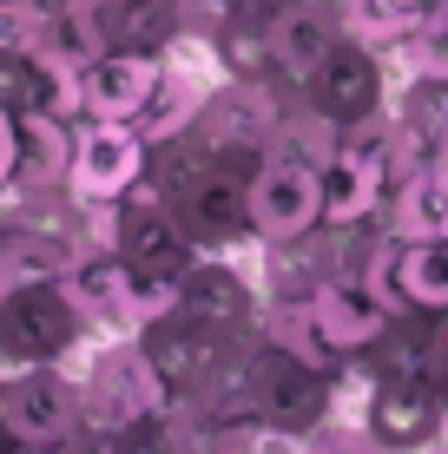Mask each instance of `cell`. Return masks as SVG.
Returning <instances> with one entry per match:
<instances>
[{
  "label": "cell",
  "mask_w": 448,
  "mask_h": 454,
  "mask_svg": "<svg viewBox=\"0 0 448 454\" xmlns=\"http://www.w3.org/2000/svg\"><path fill=\"white\" fill-rule=\"evenodd\" d=\"M27 86H34V53L0 46V113H27Z\"/></svg>",
  "instance_id": "603a6c76"
},
{
  "label": "cell",
  "mask_w": 448,
  "mask_h": 454,
  "mask_svg": "<svg viewBox=\"0 0 448 454\" xmlns=\"http://www.w3.org/2000/svg\"><path fill=\"white\" fill-rule=\"evenodd\" d=\"M415 80H448V27H422L415 40H403Z\"/></svg>",
  "instance_id": "7402d4cb"
},
{
  "label": "cell",
  "mask_w": 448,
  "mask_h": 454,
  "mask_svg": "<svg viewBox=\"0 0 448 454\" xmlns=\"http://www.w3.org/2000/svg\"><path fill=\"white\" fill-rule=\"evenodd\" d=\"M422 27H448V0H422Z\"/></svg>",
  "instance_id": "4316f807"
},
{
  "label": "cell",
  "mask_w": 448,
  "mask_h": 454,
  "mask_svg": "<svg viewBox=\"0 0 448 454\" xmlns=\"http://www.w3.org/2000/svg\"><path fill=\"white\" fill-rule=\"evenodd\" d=\"M251 231L257 244H297L323 231V165L297 152H264L251 171Z\"/></svg>",
  "instance_id": "3957f363"
},
{
  "label": "cell",
  "mask_w": 448,
  "mask_h": 454,
  "mask_svg": "<svg viewBox=\"0 0 448 454\" xmlns=\"http://www.w3.org/2000/svg\"><path fill=\"white\" fill-rule=\"evenodd\" d=\"M428 382H436V395L448 402V309L436 317V330H428Z\"/></svg>",
  "instance_id": "484cf974"
},
{
  "label": "cell",
  "mask_w": 448,
  "mask_h": 454,
  "mask_svg": "<svg viewBox=\"0 0 448 454\" xmlns=\"http://www.w3.org/2000/svg\"><path fill=\"white\" fill-rule=\"evenodd\" d=\"M138 336V349L152 356V369H159V382L172 388V402H192V395H205V382L224 369V356H231V336L218 330H205V323H192V317H159V323H145V330H132Z\"/></svg>",
  "instance_id": "ba28073f"
},
{
  "label": "cell",
  "mask_w": 448,
  "mask_h": 454,
  "mask_svg": "<svg viewBox=\"0 0 448 454\" xmlns=\"http://www.w3.org/2000/svg\"><path fill=\"white\" fill-rule=\"evenodd\" d=\"M119 454H178L172 415H159V421H138L132 434H119Z\"/></svg>",
  "instance_id": "cb8c5ba5"
},
{
  "label": "cell",
  "mask_w": 448,
  "mask_h": 454,
  "mask_svg": "<svg viewBox=\"0 0 448 454\" xmlns=\"http://www.w3.org/2000/svg\"><path fill=\"white\" fill-rule=\"evenodd\" d=\"M442 415H448V402H442Z\"/></svg>",
  "instance_id": "f1b7e54d"
},
{
  "label": "cell",
  "mask_w": 448,
  "mask_h": 454,
  "mask_svg": "<svg viewBox=\"0 0 448 454\" xmlns=\"http://www.w3.org/2000/svg\"><path fill=\"white\" fill-rule=\"evenodd\" d=\"M92 323L73 309L67 284H13L0 290V369L20 375V369H53L73 363V349L86 342Z\"/></svg>",
  "instance_id": "6da1fadb"
},
{
  "label": "cell",
  "mask_w": 448,
  "mask_h": 454,
  "mask_svg": "<svg viewBox=\"0 0 448 454\" xmlns=\"http://www.w3.org/2000/svg\"><path fill=\"white\" fill-rule=\"evenodd\" d=\"M303 309H310V323H317L323 349H330L336 363H363V356L382 342V330L396 323V309L382 303V296L369 290L357 270H330Z\"/></svg>",
  "instance_id": "52a82bcc"
},
{
  "label": "cell",
  "mask_w": 448,
  "mask_h": 454,
  "mask_svg": "<svg viewBox=\"0 0 448 454\" xmlns=\"http://www.w3.org/2000/svg\"><path fill=\"white\" fill-rule=\"evenodd\" d=\"M20 178V113H0V198Z\"/></svg>",
  "instance_id": "d4e9b609"
},
{
  "label": "cell",
  "mask_w": 448,
  "mask_h": 454,
  "mask_svg": "<svg viewBox=\"0 0 448 454\" xmlns=\"http://www.w3.org/2000/svg\"><path fill=\"white\" fill-rule=\"evenodd\" d=\"M67 296H73V309L92 323V330H119V336H132V263L119 257L113 244H86V250H73V263H67Z\"/></svg>",
  "instance_id": "5bb4252c"
},
{
  "label": "cell",
  "mask_w": 448,
  "mask_h": 454,
  "mask_svg": "<svg viewBox=\"0 0 448 454\" xmlns=\"http://www.w3.org/2000/svg\"><path fill=\"white\" fill-rule=\"evenodd\" d=\"M80 428H86V395L67 363L13 375V442L20 448H59Z\"/></svg>",
  "instance_id": "9c48e42d"
},
{
  "label": "cell",
  "mask_w": 448,
  "mask_h": 454,
  "mask_svg": "<svg viewBox=\"0 0 448 454\" xmlns=\"http://www.w3.org/2000/svg\"><path fill=\"white\" fill-rule=\"evenodd\" d=\"M165 53H138V46H106L99 59L80 73V113L86 119H126L138 125V113L152 106V92L165 86Z\"/></svg>",
  "instance_id": "30bf717a"
},
{
  "label": "cell",
  "mask_w": 448,
  "mask_h": 454,
  "mask_svg": "<svg viewBox=\"0 0 448 454\" xmlns=\"http://www.w3.org/2000/svg\"><path fill=\"white\" fill-rule=\"evenodd\" d=\"M73 119L59 113H40V106H27L20 113V178H13V192L20 198H53L73 184Z\"/></svg>",
  "instance_id": "2e32d148"
},
{
  "label": "cell",
  "mask_w": 448,
  "mask_h": 454,
  "mask_svg": "<svg viewBox=\"0 0 448 454\" xmlns=\"http://www.w3.org/2000/svg\"><path fill=\"white\" fill-rule=\"evenodd\" d=\"M396 284H403L409 309L442 317V309H448V238H436V244H396Z\"/></svg>",
  "instance_id": "ffe728a7"
},
{
  "label": "cell",
  "mask_w": 448,
  "mask_h": 454,
  "mask_svg": "<svg viewBox=\"0 0 448 454\" xmlns=\"http://www.w3.org/2000/svg\"><path fill=\"white\" fill-rule=\"evenodd\" d=\"M422 454H448V434H442V442H436V448H422Z\"/></svg>",
  "instance_id": "83f0119b"
},
{
  "label": "cell",
  "mask_w": 448,
  "mask_h": 454,
  "mask_svg": "<svg viewBox=\"0 0 448 454\" xmlns=\"http://www.w3.org/2000/svg\"><path fill=\"white\" fill-rule=\"evenodd\" d=\"M152 178V138L126 119H86L73 138V198L86 205H119Z\"/></svg>",
  "instance_id": "5b68a950"
},
{
  "label": "cell",
  "mask_w": 448,
  "mask_h": 454,
  "mask_svg": "<svg viewBox=\"0 0 448 454\" xmlns=\"http://www.w3.org/2000/svg\"><path fill=\"white\" fill-rule=\"evenodd\" d=\"M80 395H86V428H99V434H132L138 421L172 415V388L159 382L138 336L92 349V363L80 369Z\"/></svg>",
  "instance_id": "7a4b0ae2"
},
{
  "label": "cell",
  "mask_w": 448,
  "mask_h": 454,
  "mask_svg": "<svg viewBox=\"0 0 448 454\" xmlns=\"http://www.w3.org/2000/svg\"><path fill=\"white\" fill-rule=\"evenodd\" d=\"M106 27V46H138V53H165L185 34V7L178 0H92Z\"/></svg>",
  "instance_id": "ac0fdd59"
},
{
  "label": "cell",
  "mask_w": 448,
  "mask_h": 454,
  "mask_svg": "<svg viewBox=\"0 0 448 454\" xmlns=\"http://www.w3.org/2000/svg\"><path fill=\"white\" fill-rule=\"evenodd\" d=\"M264 40H271V67L277 80L290 86H310L317 67L343 46V13L330 0H284V7L264 20Z\"/></svg>",
  "instance_id": "8fae6325"
},
{
  "label": "cell",
  "mask_w": 448,
  "mask_h": 454,
  "mask_svg": "<svg viewBox=\"0 0 448 454\" xmlns=\"http://www.w3.org/2000/svg\"><path fill=\"white\" fill-rule=\"evenodd\" d=\"M382 192H389L382 159L336 138L330 165H323V231H363L369 217L382 211Z\"/></svg>",
  "instance_id": "9a60e30c"
},
{
  "label": "cell",
  "mask_w": 448,
  "mask_h": 454,
  "mask_svg": "<svg viewBox=\"0 0 448 454\" xmlns=\"http://www.w3.org/2000/svg\"><path fill=\"white\" fill-rule=\"evenodd\" d=\"M205 99H211V86H198V80H185V73H165V86L152 92V106L138 113V132L159 145V138H178V132H192L198 113H205Z\"/></svg>",
  "instance_id": "44dd1931"
},
{
  "label": "cell",
  "mask_w": 448,
  "mask_h": 454,
  "mask_svg": "<svg viewBox=\"0 0 448 454\" xmlns=\"http://www.w3.org/2000/svg\"><path fill=\"white\" fill-rule=\"evenodd\" d=\"M178 317H192V323H205V330H218V336H231V342H244V336H257V323H264V296H257L251 277L231 270V263L198 257L192 270H185Z\"/></svg>",
  "instance_id": "4fadbf2b"
},
{
  "label": "cell",
  "mask_w": 448,
  "mask_h": 454,
  "mask_svg": "<svg viewBox=\"0 0 448 454\" xmlns=\"http://www.w3.org/2000/svg\"><path fill=\"white\" fill-rule=\"evenodd\" d=\"M382 231H389L396 244H436V238H448V159L409 171V178L396 184L389 211H382Z\"/></svg>",
  "instance_id": "e0dca14e"
},
{
  "label": "cell",
  "mask_w": 448,
  "mask_h": 454,
  "mask_svg": "<svg viewBox=\"0 0 448 454\" xmlns=\"http://www.w3.org/2000/svg\"><path fill=\"white\" fill-rule=\"evenodd\" d=\"M303 92H310V106L336 125V132H343V125L376 119V113H389V106H382V59H376V46H363V40H350V34L317 67V80L303 86Z\"/></svg>",
  "instance_id": "7c38bea8"
},
{
  "label": "cell",
  "mask_w": 448,
  "mask_h": 454,
  "mask_svg": "<svg viewBox=\"0 0 448 454\" xmlns=\"http://www.w3.org/2000/svg\"><path fill=\"white\" fill-rule=\"evenodd\" d=\"M357 421H363V434L382 454H422V448H436L448 434L442 395H436L428 375H369Z\"/></svg>",
  "instance_id": "277c9868"
},
{
  "label": "cell",
  "mask_w": 448,
  "mask_h": 454,
  "mask_svg": "<svg viewBox=\"0 0 448 454\" xmlns=\"http://www.w3.org/2000/svg\"><path fill=\"white\" fill-rule=\"evenodd\" d=\"M336 13H343V34L376 53L422 34V0H336Z\"/></svg>",
  "instance_id": "d6986e66"
},
{
  "label": "cell",
  "mask_w": 448,
  "mask_h": 454,
  "mask_svg": "<svg viewBox=\"0 0 448 454\" xmlns=\"http://www.w3.org/2000/svg\"><path fill=\"white\" fill-rule=\"evenodd\" d=\"M257 342H264V336H257ZM336 382H343V375H330V369H317V363H303V356L271 349V342H264V375H257V421L310 442V434H323V428L336 421Z\"/></svg>",
  "instance_id": "8992f818"
}]
</instances>
